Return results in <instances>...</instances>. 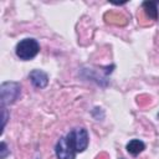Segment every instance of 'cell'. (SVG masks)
Returning <instances> with one entry per match:
<instances>
[{
    "instance_id": "cell-9",
    "label": "cell",
    "mask_w": 159,
    "mask_h": 159,
    "mask_svg": "<svg viewBox=\"0 0 159 159\" xmlns=\"http://www.w3.org/2000/svg\"><path fill=\"white\" fill-rule=\"evenodd\" d=\"M1 109H2V130H4L7 120V111H6V107H2V106H1Z\"/></svg>"
},
{
    "instance_id": "cell-3",
    "label": "cell",
    "mask_w": 159,
    "mask_h": 159,
    "mask_svg": "<svg viewBox=\"0 0 159 159\" xmlns=\"http://www.w3.org/2000/svg\"><path fill=\"white\" fill-rule=\"evenodd\" d=\"M21 93V86L19 82L7 81L2 82L0 86V102L2 107H6L9 104H12L16 102V99L20 97Z\"/></svg>"
},
{
    "instance_id": "cell-7",
    "label": "cell",
    "mask_w": 159,
    "mask_h": 159,
    "mask_svg": "<svg viewBox=\"0 0 159 159\" xmlns=\"http://www.w3.org/2000/svg\"><path fill=\"white\" fill-rule=\"evenodd\" d=\"M142 7L145 12V15L152 19V20H157L158 19V6H157V2L154 1H144L142 4Z\"/></svg>"
},
{
    "instance_id": "cell-6",
    "label": "cell",
    "mask_w": 159,
    "mask_h": 159,
    "mask_svg": "<svg viewBox=\"0 0 159 159\" xmlns=\"http://www.w3.org/2000/svg\"><path fill=\"white\" fill-rule=\"evenodd\" d=\"M125 149H127V152H128L130 155L137 157V155H139V154L145 149V144H144V142H142L140 139H132V140H129V142L127 143Z\"/></svg>"
},
{
    "instance_id": "cell-4",
    "label": "cell",
    "mask_w": 159,
    "mask_h": 159,
    "mask_svg": "<svg viewBox=\"0 0 159 159\" xmlns=\"http://www.w3.org/2000/svg\"><path fill=\"white\" fill-rule=\"evenodd\" d=\"M55 154L57 159H75L77 153L68 144L66 137H61L55 145Z\"/></svg>"
},
{
    "instance_id": "cell-5",
    "label": "cell",
    "mask_w": 159,
    "mask_h": 159,
    "mask_svg": "<svg viewBox=\"0 0 159 159\" xmlns=\"http://www.w3.org/2000/svg\"><path fill=\"white\" fill-rule=\"evenodd\" d=\"M29 80L35 88H45L48 84V76L42 70H32L29 73Z\"/></svg>"
},
{
    "instance_id": "cell-2",
    "label": "cell",
    "mask_w": 159,
    "mask_h": 159,
    "mask_svg": "<svg viewBox=\"0 0 159 159\" xmlns=\"http://www.w3.org/2000/svg\"><path fill=\"white\" fill-rule=\"evenodd\" d=\"M66 140L68 142V144L72 147V149L76 153H82L87 149L88 143H89V137H88V132L86 128H75L71 132H68L66 135Z\"/></svg>"
},
{
    "instance_id": "cell-1",
    "label": "cell",
    "mask_w": 159,
    "mask_h": 159,
    "mask_svg": "<svg viewBox=\"0 0 159 159\" xmlns=\"http://www.w3.org/2000/svg\"><path fill=\"white\" fill-rule=\"evenodd\" d=\"M40 52V43L32 37H26L17 42L15 53L21 61H30Z\"/></svg>"
},
{
    "instance_id": "cell-8",
    "label": "cell",
    "mask_w": 159,
    "mask_h": 159,
    "mask_svg": "<svg viewBox=\"0 0 159 159\" xmlns=\"http://www.w3.org/2000/svg\"><path fill=\"white\" fill-rule=\"evenodd\" d=\"M9 154H10V150L7 149L6 143L2 140V142H1V149H0V159H5Z\"/></svg>"
},
{
    "instance_id": "cell-10",
    "label": "cell",
    "mask_w": 159,
    "mask_h": 159,
    "mask_svg": "<svg viewBox=\"0 0 159 159\" xmlns=\"http://www.w3.org/2000/svg\"><path fill=\"white\" fill-rule=\"evenodd\" d=\"M158 117H159V114H158Z\"/></svg>"
}]
</instances>
